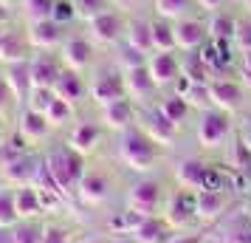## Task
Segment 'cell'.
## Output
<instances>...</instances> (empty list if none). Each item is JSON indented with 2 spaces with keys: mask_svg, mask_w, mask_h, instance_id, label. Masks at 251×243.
I'll return each instance as SVG.
<instances>
[{
  "mask_svg": "<svg viewBox=\"0 0 251 243\" xmlns=\"http://www.w3.org/2000/svg\"><path fill=\"white\" fill-rule=\"evenodd\" d=\"M14 207H17V215L20 220H31L43 212V201H40V192H37L31 184H23L14 189Z\"/></svg>",
  "mask_w": 251,
  "mask_h": 243,
  "instance_id": "28",
  "label": "cell"
},
{
  "mask_svg": "<svg viewBox=\"0 0 251 243\" xmlns=\"http://www.w3.org/2000/svg\"><path fill=\"white\" fill-rule=\"evenodd\" d=\"M198 141L201 147L212 150V147H220L223 141L234 133V122H231V113L220 110V108H209V110H201L198 116Z\"/></svg>",
  "mask_w": 251,
  "mask_h": 243,
  "instance_id": "3",
  "label": "cell"
},
{
  "mask_svg": "<svg viewBox=\"0 0 251 243\" xmlns=\"http://www.w3.org/2000/svg\"><path fill=\"white\" fill-rule=\"evenodd\" d=\"M243 3H246V6H249V9H251V0H243Z\"/></svg>",
  "mask_w": 251,
  "mask_h": 243,
  "instance_id": "57",
  "label": "cell"
},
{
  "mask_svg": "<svg viewBox=\"0 0 251 243\" xmlns=\"http://www.w3.org/2000/svg\"><path fill=\"white\" fill-rule=\"evenodd\" d=\"M228 207V192H212V189H198L195 192V212H198V220L203 223H212L217 220Z\"/></svg>",
  "mask_w": 251,
  "mask_h": 243,
  "instance_id": "21",
  "label": "cell"
},
{
  "mask_svg": "<svg viewBox=\"0 0 251 243\" xmlns=\"http://www.w3.org/2000/svg\"><path fill=\"white\" fill-rule=\"evenodd\" d=\"M170 243H203V235L195 232V235H175Z\"/></svg>",
  "mask_w": 251,
  "mask_h": 243,
  "instance_id": "47",
  "label": "cell"
},
{
  "mask_svg": "<svg viewBox=\"0 0 251 243\" xmlns=\"http://www.w3.org/2000/svg\"><path fill=\"white\" fill-rule=\"evenodd\" d=\"M3 77H6V82H9V88H12V93L17 96V102L25 108V102H28V93H31V68H28V59L25 62H12V65H3Z\"/></svg>",
  "mask_w": 251,
  "mask_h": 243,
  "instance_id": "26",
  "label": "cell"
},
{
  "mask_svg": "<svg viewBox=\"0 0 251 243\" xmlns=\"http://www.w3.org/2000/svg\"><path fill=\"white\" fill-rule=\"evenodd\" d=\"M234 48H237V51H251V17H240L237 20Z\"/></svg>",
  "mask_w": 251,
  "mask_h": 243,
  "instance_id": "43",
  "label": "cell"
},
{
  "mask_svg": "<svg viewBox=\"0 0 251 243\" xmlns=\"http://www.w3.org/2000/svg\"><path fill=\"white\" fill-rule=\"evenodd\" d=\"M226 243H251V220L240 218V220H234V223H228Z\"/></svg>",
  "mask_w": 251,
  "mask_h": 243,
  "instance_id": "41",
  "label": "cell"
},
{
  "mask_svg": "<svg viewBox=\"0 0 251 243\" xmlns=\"http://www.w3.org/2000/svg\"><path fill=\"white\" fill-rule=\"evenodd\" d=\"M51 20H54V23H59L62 28H65L68 23H74V20H76L74 0H57V3H54V9H51Z\"/></svg>",
  "mask_w": 251,
  "mask_h": 243,
  "instance_id": "42",
  "label": "cell"
},
{
  "mask_svg": "<svg viewBox=\"0 0 251 243\" xmlns=\"http://www.w3.org/2000/svg\"><path fill=\"white\" fill-rule=\"evenodd\" d=\"M206 167H209V162L198 159V156H186V159H181V162L175 164V184L181 187V189H192V192H198V189H201V181H203Z\"/></svg>",
  "mask_w": 251,
  "mask_h": 243,
  "instance_id": "24",
  "label": "cell"
},
{
  "mask_svg": "<svg viewBox=\"0 0 251 243\" xmlns=\"http://www.w3.org/2000/svg\"><path fill=\"white\" fill-rule=\"evenodd\" d=\"M85 243H110V241H104V238H91V241H85Z\"/></svg>",
  "mask_w": 251,
  "mask_h": 243,
  "instance_id": "53",
  "label": "cell"
},
{
  "mask_svg": "<svg viewBox=\"0 0 251 243\" xmlns=\"http://www.w3.org/2000/svg\"><path fill=\"white\" fill-rule=\"evenodd\" d=\"M138 128L144 130V133H147L155 144H161V147H170L172 141H175V133H178V128H175V125H172L164 113H161L158 108L144 110V113H141V125H138Z\"/></svg>",
  "mask_w": 251,
  "mask_h": 243,
  "instance_id": "16",
  "label": "cell"
},
{
  "mask_svg": "<svg viewBox=\"0 0 251 243\" xmlns=\"http://www.w3.org/2000/svg\"><path fill=\"white\" fill-rule=\"evenodd\" d=\"M209 91H212V105H215V108L226 110V113L243 110V99H246L243 82L220 77V80H209Z\"/></svg>",
  "mask_w": 251,
  "mask_h": 243,
  "instance_id": "9",
  "label": "cell"
},
{
  "mask_svg": "<svg viewBox=\"0 0 251 243\" xmlns=\"http://www.w3.org/2000/svg\"><path fill=\"white\" fill-rule=\"evenodd\" d=\"M147 68L152 74V80L158 88H167V85H175V80L181 77V59L175 57L172 51H152L147 57Z\"/></svg>",
  "mask_w": 251,
  "mask_h": 243,
  "instance_id": "14",
  "label": "cell"
},
{
  "mask_svg": "<svg viewBox=\"0 0 251 243\" xmlns=\"http://www.w3.org/2000/svg\"><path fill=\"white\" fill-rule=\"evenodd\" d=\"M3 187H9V184H6V178H3V170H0V189H3Z\"/></svg>",
  "mask_w": 251,
  "mask_h": 243,
  "instance_id": "55",
  "label": "cell"
},
{
  "mask_svg": "<svg viewBox=\"0 0 251 243\" xmlns=\"http://www.w3.org/2000/svg\"><path fill=\"white\" fill-rule=\"evenodd\" d=\"M9 23H12V9L6 3H0V28H6Z\"/></svg>",
  "mask_w": 251,
  "mask_h": 243,
  "instance_id": "48",
  "label": "cell"
},
{
  "mask_svg": "<svg viewBox=\"0 0 251 243\" xmlns=\"http://www.w3.org/2000/svg\"><path fill=\"white\" fill-rule=\"evenodd\" d=\"M243 68H251V51H243Z\"/></svg>",
  "mask_w": 251,
  "mask_h": 243,
  "instance_id": "51",
  "label": "cell"
},
{
  "mask_svg": "<svg viewBox=\"0 0 251 243\" xmlns=\"http://www.w3.org/2000/svg\"><path fill=\"white\" fill-rule=\"evenodd\" d=\"M175 235H172V226L164 220V215H147L133 232V241L136 243H170Z\"/></svg>",
  "mask_w": 251,
  "mask_h": 243,
  "instance_id": "25",
  "label": "cell"
},
{
  "mask_svg": "<svg viewBox=\"0 0 251 243\" xmlns=\"http://www.w3.org/2000/svg\"><path fill=\"white\" fill-rule=\"evenodd\" d=\"M88 28H91V37L96 40V43L116 46V43L125 37V31H127V20L116 12V9H110V12L93 17L91 23H88Z\"/></svg>",
  "mask_w": 251,
  "mask_h": 243,
  "instance_id": "12",
  "label": "cell"
},
{
  "mask_svg": "<svg viewBox=\"0 0 251 243\" xmlns=\"http://www.w3.org/2000/svg\"><path fill=\"white\" fill-rule=\"evenodd\" d=\"M198 3H201V9H206V12H217L223 6V0H198Z\"/></svg>",
  "mask_w": 251,
  "mask_h": 243,
  "instance_id": "49",
  "label": "cell"
},
{
  "mask_svg": "<svg viewBox=\"0 0 251 243\" xmlns=\"http://www.w3.org/2000/svg\"><path fill=\"white\" fill-rule=\"evenodd\" d=\"M175 20L152 17V51H175Z\"/></svg>",
  "mask_w": 251,
  "mask_h": 243,
  "instance_id": "29",
  "label": "cell"
},
{
  "mask_svg": "<svg viewBox=\"0 0 251 243\" xmlns=\"http://www.w3.org/2000/svg\"><path fill=\"white\" fill-rule=\"evenodd\" d=\"M46 119H48L51 128H62V125H68L71 119H74V105L57 96V99L51 102V108L46 110Z\"/></svg>",
  "mask_w": 251,
  "mask_h": 243,
  "instance_id": "37",
  "label": "cell"
},
{
  "mask_svg": "<svg viewBox=\"0 0 251 243\" xmlns=\"http://www.w3.org/2000/svg\"><path fill=\"white\" fill-rule=\"evenodd\" d=\"M17 108H20V102H17V96L12 93L9 82H6V77H3V71H0V119L12 116Z\"/></svg>",
  "mask_w": 251,
  "mask_h": 243,
  "instance_id": "40",
  "label": "cell"
},
{
  "mask_svg": "<svg viewBox=\"0 0 251 243\" xmlns=\"http://www.w3.org/2000/svg\"><path fill=\"white\" fill-rule=\"evenodd\" d=\"M144 62H147V54H141L138 48H133V46H127L125 43L122 54H119V65H122V71L136 68V65H144Z\"/></svg>",
  "mask_w": 251,
  "mask_h": 243,
  "instance_id": "44",
  "label": "cell"
},
{
  "mask_svg": "<svg viewBox=\"0 0 251 243\" xmlns=\"http://www.w3.org/2000/svg\"><path fill=\"white\" fill-rule=\"evenodd\" d=\"M43 243H71L68 241V229H65V226H59V223H46Z\"/></svg>",
  "mask_w": 251,
  "mask_h": 243,
  "instance_id": "45",
  "label": "cell"
},
{
  "mask_svg": "<svg viewBox=\"0 0 251 243\" xmlns=\"http://www.w3.org/2000/svg\"><path fill=\"white\" fill-rule=\"evenodd\" d=\"M0 3H6V6H9V9H12L14 3H20V0H0Z\"/></svg>",
  "mask_w": 251,
  "mask_h": 243,
  "instance_id": "54",
  "label": "cell"
},
{
  "mask_svg": "<svg viewBox=\"0 0 251 243\" xmlns=\"http://www.w3.org/2000/svg\"><path fill=\"white\" fill-rule=\"evenodd\" d=\"M88 96L93 102L104 108V105L116 102V99H125L127 96V85H125V71L119 68H104L99 71L91 82H88Z\"/></svg>",
  "mask_w": 251,
  "mask_h": 243,
  "instance_id": "5",
  "label": "cell"
},
{
  "mask_svg": "<svg viewBox=\"0 0 251 243\" xmlns=\"http://www.w3.org/2000/svg\"><path fill=\"white\" fill-rule=\"evenodd\" d=\"M31 54H34V48H31V43H28L25 31L9 28V31L3 34V46H0V62H3V65L25 62V59H31Z\"/></svg>",
  "mask_w": 251,
  "mask_h": 243,
  "instance_id": "20",
  "label": "cell"
},
{
  "mask_svg": "<svg viewBox=\"0 0 251 243\" xmlns=\"http://www.w3.org/2000/svg\"><path fill=\"white\" fill-rule=\"evenodd\" d=\"M54 99H57L54 88H31L25 108H31V110H40V113H46L48 108H51V102H54Z\"/></svg>",
  "mask_w": 251,
  "mask_h": 243,
  "instance_id": "39",
  "label": "cell"
},
{
  "mask_svg": "<svg viewBox=\"0 0 251 243\" xmlns=\"http://www.w3.org/2000/svg\"><path fill=\"white\" fill-rule=\"evenodd\" d=\"M209 40H228L234 43V31H237V17L231 14H223V12H215L212 20H209Z\"/></svg>",
  "mask_w": 251,
  "mask_h": 243,
  "instance_id": "31",
  "label": "cell"
},
{
  "mask_svg": "<svg viewBox=\"0 0 251 243\" xmlns=\"http://www.w3.org/2000/svg\"><path fill=\"white\" fill-rule=\"evenodd\" d=\"M43 232H46V223H40L37 218L17 220L12 226V243H43Z\"/></svg>",
  "mask_w": 251,
  "mask_h": 243,
  "instance_id": "32",
  "label": "cell"
},
{
  "mask_svg": "<svg viewBox=\"0 0 251 243\" xmlns=\"http://www.w3.org/2000/svg\"><path fill=\"white\" fill-rule=\"evenodd\" d=\"M119 3H122V6H138L141 0H119Z\"/></svg>",
  "mask_w": 251,
  "mask_h": 243,
  "instance_id": "52",
  "label": "cell"
},
{
  "mask_svg": "<svg viewBox=\"0 0 251 243\" xmlns=\"http://www.w3.org/2000/svg\"><path fill=\"white\" fill-rule=\"evenodd\" d=\"M209 40V26L203 20H198V17H181V20H175V43L181 51H195V48H201Z\"/></svg>",
  "mask_w": 251,
  "mask_h": 243,
  "instance_id": "15",
  "label": "cell"
},
{
  "mask_svg": "<svg viewBox=\"0 0 251 243\" xmlns=\"http://www.w3.org/2000/svg\"><path fill=\"white\" fill-rule=\"evenodd\" d=\"M74 9H76V17H82L85 23H91L93 17H99V14L113 9V0H74Z\"/></svg>",
  "mask_w": 251,
  "mask_h": 243,
  "instance_id": "36",
  "label": "cell"
},
{
  "mask_svg": "<svg viewBox=\"0 0 251 243\" xmlns=\"http://www.w3.org/2000/svg\"><path fill=\"white\" fill-rule=\"evenodd\" d=\"M155 108H158L161 113L167 116V119H170L175 128H181V122L186 119V116H189V110H192V105L186 102L183 96H178V93H170V96H164V99L155 105Z\"/></svg>",
  "mask_w": 251,
  "mask_h": 243,
  "instance_id": "30",
  "label": "cell"
},
{
  "mask_svg": "<svg viewBox=\"0 0 251 243\" xmlns=\"http://www.w3.org/2000/svg\"><path fill=\"white\" fill-rule=\"evenodd\" d=\"M43 159H46V167H48V173H51V178H54L57 187L62 189V195L68 198L71 192H76L82 175L88 170V167H85V156L65 144V147H54V150L48 153V156H43Z\"/></svg>",
  "mask_w": 251,
  "mask_h": 243,
  "instance_id": "2",
  "label": "cell"
},
{
  "mask_svg": "<svg viewBox=\"0 0 251 243\" xmlns=\"http://www.w3.org/2000/svg\"><path fill=\"white\" fill-rule=\"evenodd\" d=\"M155 6V17H167V20H181L189 14L192 0H152Z\"/></svg>",
  "mask_w": 251,
  "mask_h": 243,
  "instance_id": "34",
  "label": "cell"
},
{
  "mask_svg": "<svg viewBox=\"0 0 251 243\" xmlns=\"http://www.w3.org/2000/svg\"><path fill=\"white\" fill-rule=\"evenodd\" d=\"M3 34H6V28H0V46H3Z\"/></svg>",
  "mask_w": 251,
  "mask_h": 243,
  "instance_id": "56",
  "label": "cell"
},
{
  "mask_svg": "<svg viewBox=\"0 0 251 243\" xmlns=\"http://www.w3.org/2000/svg\"><path fill=\"white\" fill-rule=\"evenodd\" d=\"M119 159L130 170L147 173L161 159V144H155L138 125H133V128L122 130V136H119Z\"/></svg>",
  "mask_w": 251,
  "mask_h": 243,
  "instance_id": "1",
  "label": "cell"
},
{
  "mask_svg": "<svg viewBox=\"0 0 251 243\" xmlns=\"http://www.w3.org/2000/svg\"><path fill=\"white\" fill-rule=\"evenodd\" d=\"M17 133H20V139H23L25 144H34V141L46 139L48 133H51V125H48L46 113L31 110V108H23V110L17 113Z\"/></svg>",
  "mask_w": 251,
  "mask_h": 243,
  "instance_id": "19",
  "label": "cell"
},
{
  "mask_svg": "<svg viewBox=\"0 0 251 243\" xmlns=\"http://www.w3.org/2000/svg\"><path fill=\"white\" fill-rule=\"evenodd\" d=\"M28 68H31V85L34 88H54L59 71L65 68L59 54H51V51H37L28 59Z\"/></svg>",
  "mask_w": 251,
  "mask_h": 243,
  "instance_id": "11",
  "label": "cell"
},
{
  "mask_svg": "<svg viewBox=\"0 0 251 243\" xmlns=\"http://www.w3.org/2000/svg\"><path fill=\"white\" fill-rule=\"evenodd\" d=\"M93 54H96V51H93V43L85 40V37H65L62 46H59V59H62V65L79 71V74L85 68H91Z\"/></svg>",
  "mask_w": 251,
  "mask_h": 243,
  "instance_id": "13",
  "label": "cell"
},
{
  "mask_svg": "<svg viewBox=\"0 0 251 243\" xmlns=\"http://www.w3.org/2000/svg\"><path fill=\"white\" fill-rule=\"evenodd\" d=\"M144 218H147V215H141V212H136V209L127 207V209L116 212L113 218H110V229H113L116 235H133V232H136V226Z\"/></svg>",
  "mask_w": 251,
  "mask_h": 243,
  "instance_id": "33",
  "label": "cell"
},
{
  "mask_svg": "<svg viewBox=\"0 0 251 243\" xmlns=\"http://www.w3.org/2000/svg\"><path fill=\"white\" fill-rule=\"evenodd\" d=\"M40 156H31V153H17L12 159L0 162V170H3V178L6 184H14V187H23V184H31L34 181V173L40 167Z\"/></svg>",
  "mask_w": 251,
  "mask_h": 243,
  "instance_id": "10",
  "label": "cell"
},
{
  "mask_svg": "<svg viewBox=\"0 0 251 243\" xmlns=\"http://www.w3.org/2000/svg\"><path fill=\"white\" fill-rule=\"evenodd\" d=\"M54 3L57 0H20V6H23L28 20H46V17H51Z\"/></svg>",
  "mask_w": 251,
  "mask_h": 243,
  "instance_id": "38",
  "label": "cell"
},
{
  "mask_svg": "<svg viewBox=\"0 0 251 243\" xmlns=\"http://www.w3.org/2000/svg\"><path fill=\"white\" fill-rule=\"evenodd\" d=\"M167 201V189L158 178L144 175L127 187V207L141 212V215H155V209Z\"/></svg>",
  "mask_w": 251,
  "mask_h": 243,
  "instance_id": "4",
  "label": "cell"
},
{
  "mask_svg": "<svg viewBox=\"0 0 251 243\" xmlns=\"http://www.w3.org/2000/svg\"><path fill=\"white\" fill-rule=\"evenodd\" d=\"M125 85H127V96H130L133 102H147V99H152L155 91H158V85L152 80L147 62H144V65H136V68H127L125 71Z\"/></svg>",
  "mask_w": 251,
  "mask_h": 243,
  "instance_id": "17",
  "label": "cell"
},
{
  "mask_svg": "<svg viewBox=\"0 0 251 243\" xmlns=\"http://www.w3.org/2000/svg\"><path fill=\"white\" fill-rule=\"evenodd\" d=\"M110 189H113L110 175L104 173V170H99V167H88V170H85V175H82L79 187H76V195L82 198V204L99 207L102 201H107Z\"/></svg>",
  "mask_w": 251,
  "mask_h": 243,
  "instance_id": "8",
  "label": "cell"
},
{
  "mask_svg": "<svg viewBox=\"0 0 251 243\" xmlns=\"http://www.w3.org/2000/svg\"><path fill=\"white\" fill-rule=\"evenodd\" d=\"M237 136L243 139V144H246V147L251 150V110H249V113H243V119H240Z\"/></svg>",
  "mask_w": 251,
  "mask_h": 243,
  "instance_id": "46",
  "label": "cell"
},
{
  "mask_svg": "<svg viewBox=\"0 0 251 243\" xmlns=\"http://www.w3.org/2000/svg\"><path fill=\"white\" fill-rule=\"evenodd\" d=\"M243 88L251 91V68H243Z\"/></svg>",
  "mask_w": 251,
  "mask_h": 243,
  "instance_id": "50",
  "label": "cell"
},
{
  "mask_svg": "<svg viewBox=\"0 0 251 243\" xmlns=\"http://www.w3.org/2000/svg\"><path fill=\"white\" fill-rule=\"evenodd\" d=\"M125 43L150 57L152 54V20L141 17V14L130 17L127 20V31H125Z\"/></svg>",
  "mask_w": 251,
  "mask_h": 243,
  "instance_id": "27",
  "label": "cell"
},
{
  "mask_svg": "<svg viewBox=\"0 0 251 243\" xmlns=\"http://www.w3.org/2000/svg\"><path fill=\"white\" fill-rule=\"evenodd\" d=\"M102 141V128L96 122H76L68 133V147H74L82 156H91Z\"/></svg>",
  "mask_w": 251,
  "mask_h": 243,
  "instance_id": "22",
  "label": "cell"
},
{
  "mask_svg": "<svg viewBox=\"0 0 251 243\" xmlns=\"http://www.w3.org/2000/svg\"><path fill=\"white\" fill-rule=\"evenodd\" d=\"M62 34H65L62 26L54 23L51 17H46V20H25V37H28L34 51H54V48H59L62 40H65Z\"/></svg>",
  "mask_w": 251,
  "mask_h": 243,
  "instance_id": "7",
  "label": "cell"
},
{
  "mask_svg": "<svg viewBox=\"0 0 251 243\" xmlns=\"http://www.w3.org/2000/svg\"><path fill=\"white\" fill-rule=\"evenodd\" d=\"M164 220L170 223L172 229H183V226H189L192 220H198L192 189H181V187H178L175 192H170V198L164 201Z\"/></svg>",
  "mask_w": 251,
  "mask_h": 243,
  "instance_id": "6",
  "label": "cell"
},
{
  "mask_svg": "<svg viewBox=\"0 0 251 243\" xmlns=\"http://www.w3.org/2000/svg\"><path fill=\"white\" fill-rule=\"evenodd\" d=\"M54 93H57L59 99L76 105V102L85 99V93H88V82L82 80L79 71L62 68V71H59V77H57V82H54Z\"/></svg>",
  "mask_w": 251,
  "mask_h": 243,
  "instance_id": "23",
  "label": "cell"
},
{
  "mask_svg": "<svg viewBox=\"0 0 251 243\" xmlns=\"http://www.w3.org/2000/svg\"><path fill=\"white\" fill-rule=\"evenodd\" d=\"M17 220H20V215L14 207V189L3 187L0 189V229H12Z\"/></svg>",
  "mask_w": 251,
  "mask_h": 243,
  "instance_id": "35",
  "label": "cell"
},
{
  "mask_svg": "<svg viewBox=\"0 0 251 243\" xmlns=\"http://www.w3.org/2000/svg\"><path fill=\"white\" fill-rule=\"evenodd\" d=\"M136 102L130 99V96H125V99H116V102L110 105H104L102 108V122H104V128H110V130H127V128H133V122H136Z\"/></svg>",
  "mask_w": 251,
  "mask_h": 243,
  "instance_id": "18",
  "label": "cell"
}]
</instances>
